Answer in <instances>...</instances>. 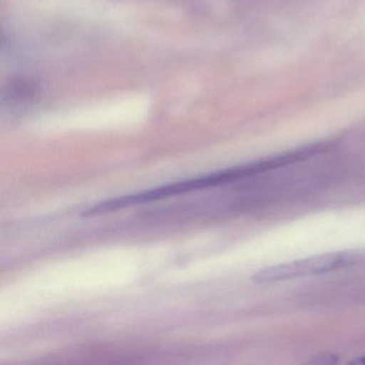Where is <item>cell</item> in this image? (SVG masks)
Instances as JSON below:
<instances>
[{"instance_id":"obj_1","label":"cell","mask_w":365,"mask_h":365,"mask_svg":"<svg viewBox=\"0 0 365 365\" xmlns=\"http://www.w3.org/2000/svg\"><path fill=\"white\" fill-rule=\"evenodd\" d=\"M258 174H260L259 163L257 161L250 162V163L241 164V165L211 173L205 176L196 177V178L189 179V180L170 183V185H162L155 189L106 200V202H99L96 206L85 210L83 212V217H97V215H106V213L114 212V211L128 208V207L138 206V205L190 193V192L219 187V185H226V183L235 182V181L256 176Z\"/></svg>"},{"instance_id":"obj_2","label":"cell","mask_w":365,"mask_h":365,"mask_svg":"<svg viewBox=\"0 0 365 365\" xmlns=\"http://www.w3.org/2000/svg\"><path fill=\"white\" fill-rule=\"evenodd\" d=\"M360 264V252L348 251L319 254L311 257L301 258L294 262H284L267 267L256 272L252 281L257 284H272L290 281L300 277L324 274L339 269Z\"/></svg>"},{"instance_id":"obj_3","label":"cell","mask_w":365,"mask_h":365,"mask_svg":"<svg viewBox=\"0 0 365 365\" xmlns=\"http://www.w3.org/2000/svg\"><path fill=\"white\" fill-rule=\"evenodd\" d=\"M35 93V85L26 82V81H18L14 83V86L9 87L8 96L11 99L21 100L31 97Z\"/></svg>"},{"instance_id":"obj_4","label":"cell","mask_w":365,"mask_h":365,"mask_svg":"<svg viewBox=\"0 0 365 365\" xmlns=\"http://www.w3.org/2000/svg\"><path fill=\"white\" fill-rule=\"evenodd\" d=\"M339 358L335 354H322L312 359V364H335L339 362Z\"/></svg>"},{"instance_id":"obj_5","label":"cell","mask_w":365,"mask_h":365,"mask_svg":"<svg viewBox=\"0 0 365 365\" xmlns=\"http://www.w3.org/2000/svg\"><path fill=\"white\" fill-rule=\"evenodd\" d=\"M350 364L354 365H365V354L364 356H359V358L354 359V360L350 361Z\"/></svg>"}]
</instances>
